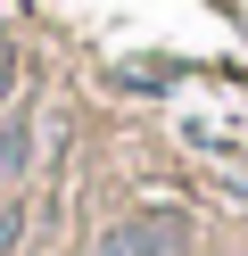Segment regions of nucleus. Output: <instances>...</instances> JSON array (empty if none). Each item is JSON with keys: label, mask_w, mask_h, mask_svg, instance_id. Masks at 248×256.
<instances>
[{"label": "nucleus", "mask_w": 248, "mask_h": 256, "mask_svg": "<svg viewBox=\"0 0 248 256\" xmlns=\"http://www.w3.org/2000/svg\"><path fill=\"white\" fill-rule=\"evenodd\" d=\"M91 256H124V248H116V232H108V240H99V248H91Z\"/></svg>", "instance_id": "obj_2"}, {"label": "nucleus", "mask_w": 248, "mask_h": 256, "mask_svg": "<svg viewBox=\"0 0 248 256\" xmlns=\"http://www.w3.org/2000/svg\"><path fill=\"white\" fill-rule=\"evenodd\" d=\"M25 157H33V132H25V124H0V190L25 174Z\"/></svg>", "instance_id": "obj_1"}]
</instances>
